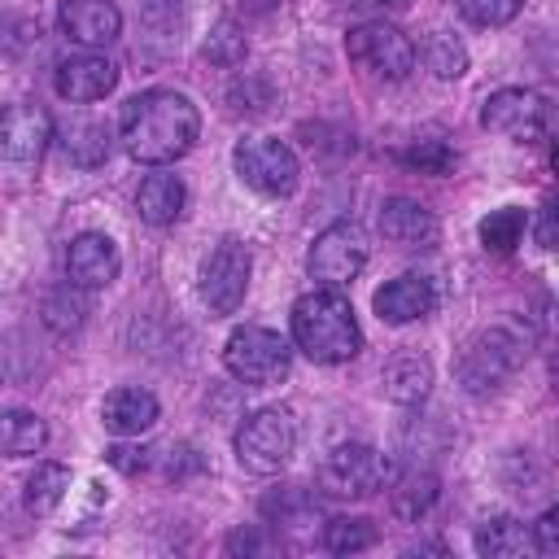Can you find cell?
Instances as JSON below:
<instances>
[{"label":"cell","mask_w":559,"mask_h":559,"mask_svg":"<svg viewBox=\"0 0 559 559\" xmlns=\"http://www.w3.org/2000/svg\"><path fill=\"white\" fill-rule=\"evenodd\" d=\"M201 135V114L183 92L153 87L127 100L122 109V144L144 166L179 162Z\"/></svg>","instance_id":"1"},{"label":"cell","mask_w":559,"mask_h":559,"mask_svg":"<svg viewBox=\"0 0 559 559\" xmlns=\"http://www.w3.org/2000/svg\"><path fill=\"white\" fill-rule=\"evenodd\" d=\"M293 341L310 362H349L362 349L354 306L341 288H314L293 301Z\"/></svg>","instance_id":"2"},{"label":"cell","mask_w":559,"mask_h":559,"mask_svg":"<svg viewBox=\"0 0 559 559\" xmlns=\"http://www.w3.org/2000/svg\"><path fill=\"white\" fill-rule=\"evenodd\" d=\"M524 349H528V341L511 323H493V328L476 332L463 345V354H459V367H454L459 371V384L467 393H493V389H502L515 376V367L524 362Z\"/></svg>","instance_id":"3"},{"label":"cell","mask_w":559,"mask_h":559,"mask_svg":"<svg viewBox=\"0 0 559 559\" xmlns=\"http://www.w3.org/2000/svg\"><path fill=\"white\" fill-rule=\"evenodd\" d=\"M297 450V419L284 406H262L236 428V459L240 467L271 476L280 472Z\"/></svg>","instance_id":"4"},{"label":"cell","mask_w":559,"mask_h":559,"mask_svg":"<svg viewBox=\"0 0 559 559\" xmlns=\"http://www.w3.org/2000/svg\"><path fill=\"white\" fill-rule=\"evenodd\" d=\"M288 358H293L288 341L280 332H271V328H236L227 336V345H223L227 371L249 389H266V384L284 380L288 376Z\"/></svg>","instance_id":"5"},{"label":"cell","mask_w":559,"mask_h":559,"mask_svg":"<svg viewBox=\"0 0 559 559\" xmlns=\"http://www.w3.org/2000/svg\"><path fill=\"white\" fill-rule=\"evenodd\" d=\"M389 480H393L389 454H380L376 445H362V441L336 445L319 472V485L336 498H371L376 489H389Z\"/></svg>","instance_id":"6"},{"label":"cell","mask_w":559,"mask_h":559,"mask_svg":"<svg viewBox=\"0 0 559 559\" xmlns=\"http://www.w3.org/2000/svg\"><path fill=\"white\" fill-rule=\"evenodd\" d=\"M345 52L354 66H362L367 74L384 79V83H397L415 70V44L393 26V22H362L349 31L345 39Z\"/></svg>","instance_id":"7"},{"label":"cell","mask_w":559,"mask_h":559,"mask_svg":"<svg viewBox=\"0 0 559 559\" xmlns=\"http://www.w3.org/2000/svg\"><path fill=\"white\" fill-rule=\"evenodd\" d=\"M231 162H236V175L262 197H288L297 188V153L284 140L249 135L231 148Z\"/></svg>","instance_id":"8"},{"label":"cell","mask_w":559,"mask_h":559,"mask_svg":"<svg viewBox=\"0 0 559 559\" xmlns=\"http://www.w3.org/2000/svg\"><path fill=\"white\" fill-rule=\"evenodd\" d=\"M480 127H489V131H498V135H507V140L533 144V140H542V135L550 131V105H546V96L533 92V87H502V92L485 96V105H480Z\"/></svg>","instance_id":"9"},{"label":"cell","mask_w":559,"mask_h":559,"mask_svg":"<svg viewBox=\"0 0 559 559\" xmlns=\"http://www.w3.org/2000/svg\"><path fill=\"white\" fill-rule=\"evenodd\" d=\"M249 275H253V253L240 240H218L214 253L201 266V297L210 306V314H236L245 293H249Z\"/></svg>","instance_id":"10"},{"label":"cell","mask_w":559,"mask_h":559,"mask_svg":"<svg viewBox=\"0 0 559 559\" xmlns=\"http://www.w3.org/2000/svg\"><path fill=\"white\" fill-rule=\"evenodd\" d=\"M306 262L323 288H345L367 266V231L358 223H332L314 236Z\"/></svg>","instance_id":"11"},{"label":"cell","mask_w":559,"mask_h":559,"mask_svg":"<svg viewBox=\"0 0 559 559\" xmlns=\"http://www.w3.org/2000/svg\"><path fill=\"white\" fill-rule=\"evenodd\" d=\"M52 144V118L39 105L13 100L0 109V157L9 162H35Z\"/></svg>","instance_id":"12"},{"label":"cell","mask_w":559,"mask_h":559,"mask_svg":"<svg viewBox=\"0 0 559 559\" xmlns=\"http://www.w3.org/2000/svg\"><path fill=\"white\" fill-rule=\"evenodd\" d=\"M118 266H122L118 245H114L109 236H100V231H83V236H74L70 249H66V280H70L74 288H83V293L114 284V280H118Z\"/></svg>","instance_id":"13"},{"label":"cell","mask_w":559,"mask_h":559,"mask_svg":"<svg viewBox=\"0 0 559 559\" xmlns=\"http://www.w3.org/2000/svg\"><path fill=\"white\" fill-rule=\"evenodd\" d=\"M376 227H380V236H384L389 245H397V249H432L437 236H441L437 214L424 210V205L411 201V197H389V201L380 205Z\"/></svg>","instance_id":"14"},{"label":"cell","mask_w":559,"mask_h":559,"mask_svg":"<svg viewBox=\"0 0 559 559\" xmlns=\"http://www.w3.org/2000/svg\"><path fill=\"white\" fill-rule=\"evenodd\" d=\"M114 83H118V70H114V61L100 57V52L66 57V61L57 66V74H52V87H57L66 100H74V105H92V100L109 96Z\"/></svg>","instance_id":"15"},{"label":"cell","mask_w":559,"mask_h":559,"mask_svg":"<svg viewBox=\"0 0 559 559\" xmlns=\"http://www.w3.org/2000/svg\"><path fill=\"white\" fill-rule=\"evenodd\" d=\"M61 31L83 48H105L122 31V13L114 0H61L57 9Z\"/></svg>","instance_id":"16"},{"label":"cell","mask_w":559,"mask_h":559,"mask_svg":"<svg viewBox=\"0 0 559 559\" xmlns=\"http://www.w3.org/2000/svg\"><path fill=\"white\" fill-rule=\"evenodd\" d=\"M437 310V284L428 275H397L376 293V314L384 323H415Z\"/></svg>","instance_id":"17"},{"label":"cell","mask_w":559,"mask_h":559,"mask_svg":"<svg viewBox=\"0 0 559 559\" xmlns=\"http://www.w3.org/2000/svg\"><path fill=\"white\" fill-rule=\"evenodd\" d=\"M157 411H162L157 397H153L148 389H140V384L114 389V393L105 397V406H100L105 428L118 432V437H140V432H148V428L157 424Z\"/></svg>","instance_id":"18"},{"label":"cell","mask_w":559,"mask_h":559,"mask_svg":"<svg viewBox=\"0 0 559 559\" xmlns=\"http://www.w3.org/2000/svg\"><path fill=\"white\" fill-rule=\"evenodd\" d=\"M183 205H188V188H183L179 175H166V170L148 175L135 192V210L148 227H170L183 214Z\"/></svg>","instance_id":"19"},{"label":"cell","mask_w":559,"mask_h":559,"mask_svg":"<svg viewBox=\"0 0 559 559\" xmlns=\"http://www.w3.org/2000/svg\"><path fill=\"white\" fill-rule=\"evenodd\" d=\"M61 148L74 166H100L109 157L114 140H109V127L100 118H70L61 127Z\"/></svg>","instance_id":"20"},{"label":"cell","mask_w":559,"mask_h":559,"mask_svg":"<svg viewBox=\"0 0 559 559\" xmlns=\"http://www.w3.org/2000/svg\"><path fill=\"white\" fill-rule=\"evenodd\" d=\"M428 384H432V362L419 358V354H397L389 367H384V393L402 406H415L428 397Z\"/></svg>","instance_id":"21"},{"label":"cell","mask_w":559,"mask_h":559,"mask_svg":"<svg viewBox=\"0 0 559 559\" xmlns=\"http://www.w3.org/2000/svg\"><path fill=\"white\" fill-rule=\"evenodd\" d=\"M48 441V424L35 415V411H0V454L9 459H26V454H39Z\"/></svg>","instance_id":"22"},{"label":"cell","mask_w":559,"mask_h":559,"mask_svg":"<svg viewBox=\"0 0 559 559\" xmlns=\"http://www.w3.org/2000/svg\"><path fill=\"white\" fill-rule=\"evenodd\" d=\"M437 476L432 472H406V476H397L393 480V489H389V507H393V515L397 520H419V515H428L432 511V502H437Z\"/></svg>","instance_id":"23"},{"label":"cell","mask_w":559,"mask_h":559,"mask_svg":"<svg viewBox=\"0 0 559 559\" xmlns=\"http://www.w3.org/2000/svg\"><path fill=\"white\" fill-rule=\"evenodd\" d=\"M476 550L485 559H515V555L528 550V528L511 515H493L476 528Z\"/></svg>","instance_id":"24"},{"label":"cell","mask_w":559,"mask_h":559,"mask_svg":"<svg viewBox=\"0 0 559 559\" xmlns=\"http://www.w3.org/2000/svg\"><path fill=\"white\" fill-rule=\"evenodd\" d=\"M66 489H70V472L61 463H39L35 476L26 480V511L31 515H52L61 507Z\"/></svg>","instance_id":"25"},{"label":"cell","mask_w":559,"mask_h":559,"mask_svg":"<svg viewBox=\"0 0 559 559\" xmlns=\"http://www.w3.org/2000/svg\"><path fill=\"white\" fill-rule=\"evenodd\" d=\"M524 231H528V214L515 210V205H502L489 218H480V245L489 253H515V245L524 240Z\"/></svg>","instance_id":"26"},{"label":"cell","mask_w":559,"mask_h":559,"mask_svg":"<svg viewBox=\"0 0 559 559\" xmlns=\"http://www.w3.org/2000/svg\"><path fill=\"white\" fill-rule=\"evenodd\" d=\"M44 323L52 328V332H74V328H83V319H87V301H83V288H74L70 280L61 284V288H52L48 297H44Z\"/></svg>","instance_id":"27"},{"label":"cell","mask_w":559,"mask_h":559,"mask_svg":"<svg viewBox=\"0 0 559 559\" xmlns=\"http://www.w3.org/2000/svg\"><path fill=\"white\" fill-rule=\"evenodd\" d=\"M323 546L332 555H358V550L376 546V524L362 515H336L323 524Z\"/></svg>","instance_id":"28"},{"label":"cell","mask_w":559,"mask_h":559,"mask_svg":"<svg viewBox=\"0 0 559 559\" xmlns=\"http://www.w3.org/2000/svg\"><path fill=\"white\" fill-rule=\"evenodd\" d=\"M424 66H428L437 79H459V74L467 70V48H463V39L450 35V31H432V35L424 39Z\"/></svg>","instance_id":"29"},{"label":"cell","mask_w":559,"mask_h":559,"mask_svg":"<svg viewBox=\"0 0 559 559\" xmlns=\"http://www.w3.org/2000/svg\"><path fill=\"white\" fill-rule=\"evenodd\" d=\"M205 61H214V66H223V70H231V66H240L245 61V52H249V39H245V26L240 22H231V17H223L214 31H210V39H205Z\"/></svg>","instance_id":"30"},{"label":"cell","mask_w":559,"mask_h":559,"mask_svg":"<svg viewBox=\"0 0 559 559\" xmlns=\"http://www.w3.org/2000/svg\"><path fill=\"white\" fill-rule=\"evenodd\" d=\"M397 162L419 170V175H450L454 170V148L445 140H415L411 148L397 153Z\"/></svg>","instance_id":"31"},{"label":"cell","mask_w":559,"mask_h":559,"mask_svg":"<svg viewBox=\"0 0 559 559\" xmlns=\"http://www.w3.org/2000/svg\"><path fill=\"white\" fill-rule=\"evenodd\" d=\"M275 524H306L319 507H314V498L310 493H301V489H284L280 498H266V507H262Z\"/></svg>","instance_id":"32"},{"label":"cell","mask_w":559,"mask_h":559,"mask_svg":"<svg viewBox=\"0 0 559 559\" xmlns=\"http://www.w3.org/2000/svg\"><path fill=\"white\" fill-rule=\"evenodd\" d=\"M140 13H144V26L157 39H179L175 31L183 26V0H144Z\"/></svg>","instance_id":"33"},{"label":"cell","mask_w":559,"mask_h":559,"mask_svg":"<svg viewBox=\"0 0 559 559\" xmlns=\"http://www.w3.org/2000/svg\"><path fill=\"white\" fill-rule=\"evenodd\" d=\"M524 0H459V13L472 26H507Z\"/></svg>","instance_id":"34"},{"label":"cell","mask_w":559,"mask_h":559,"mask_svg":"<svg viewBox=\"0 0 559 559\" xmlns=\"http://www.w3.org/2000/svg\"><path fill=\"white\" fill-rule=\"evenodd\" d=\"M31 48H39V26L31 17H0V52L26 57Z\"/></svg>","instance_id":"35"},{"label":"cell","mask_w":559,"mask_h":559,"mask_svg":"<svg viewBox=\"0 0 559 559\" xmlns=\"http://www.w3.org/2000/svg\"><path fill=\"white\" fill-rule=\"evenodd\" d=\"M153 459L162 463V476L166 480H183V476H197L205 463H201V454L192 450V445H166V450H153Z\"/></svg>","instance_id":"36"},{"label":"cell","mask_w":559,"mask_h":559,"mask_svg":"<svg viewBox=\"0 0 559 559\" xmlns=\"http://www.w3.org/2000/svg\"><path fill=\"white\" fill-rule=\"evenodd\" d=\"M528 546H533L537 555H559V511H555V507L542 511V520H537L533 533H528Z\"/></svg>","instance_id":"37"},{"label":"cell","mask_w":559,"mask_h":559,"mask_svg":"<svg viewBox=\"0 0 559 559\" xmlns=\"http://www.w3.org/2000/svg\"><path fill=\"white\" fill-rule=\"evenodd\" d=\"M280 542H271L262 528H236L227 537V555H271Z\"/></svg>","instance_id":"38"},{"label":"cell","mask_w":559,"mask_h":559,"mask_svg":"<svg viewBox=\"0 0 559 559\" xmlns=\"http://www.w3.org/2000/svg\"><path fill=\"white\" fill-rule=\"evenodd\" d=\"M231 100H236L240 114H262L266 100H271V87H266L262 79H249V83H236V87H231Z\"/></svg>","instance_id":"39"},{"label":"cell","mask_w":559,"mask_h":559,"mask_svg":"<svg viewBox=\"0 0 559 559\" xmlns=\"http://www.w3.org/2000/svg\"><path fill=\"white\" fill-rule=\"evenodd\" d=\"M105 459L118 472H144L153 463V450H144V445H114V450H105Z\"/></svg>","instance_id":"40"},{"label":"cell","mask_w":559,"mask_h":559,"mask_svg":"<svg viewBox=\"0 0 559 559\" xmlns=\"http://www.w3.org/2000/svg\"><path fill=\"white\" fill-rule=\"evenodd\" d=\"M537 245L555 249V205H542V223H537Z\"/></svg>","instance_id":"41"},{"label":"cell","mask_w":559,"mask_h":559,"mask_svg":"<svg viewBox=\"0 0 559 559\" xmlns=\"http://www.w3.org/2000/svg\"><path fill=\"white\" fill-rule=\"evenodd\" d=\"M384 4H397V9H402V4H411V0H384Z\"/></svg>","instance_id":"42"}]
</instances>
